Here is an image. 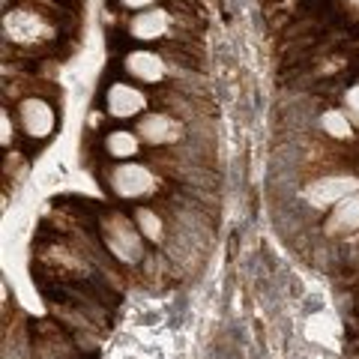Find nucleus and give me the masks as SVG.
I'll list each match as a JSON object with an SVG mask.
<instances>
[{
	"mask_svg": "<svg viewBox=\"0 0 359 359\" xmlns=\"http://www.w3.org/2000/svg\"><path fill=\"white\" fill-rule=\"evenodd\" d=\"M138 224H132L126 216L120 212H111L105 219V243H108V252H114L120 261L135 264L141 257V233L135 231Z\"/></svg>",
	"mask_w": 359,
	"mask_h": 359,
	"instance_id": "nucleus-1",
	"label": "nucleus"
},
{
	"mask_svg": "<svg viewBox=\"0 0 359 359\" xmlns=\"http://www.w3.org/2000/svg\"><path fill=\"white\" fill-rule=\"evenodd\" d=\"M111 189H114L120 198H132V201L147 198L156 189V177L144 165L129 162V165H120L117 171L111 174Z\"/></svg>",
	"mask_w": 359,
	"mask_h": 359,
	"instance_id": "nucleus-2",
	"label": "nucleus"
},
{
	"mask_svg": "<svg viewBox=\"0 0 359 359\" xmlns=\"http://www.w3.org/2000/svg\"><path fill=\"white\" fill-rule=\"evenodd\" d=\"M18 117H21V129H25L30 138H48L54 132V108L48 102H42V99H25V102L18 105Z\"/></svg>",
	"mask_w": 359,
	"mask_h": 359,
	"instance_id": "nucleus-3",
	"label": "nucleus"
},
{
	"mask_svg": "<svg viewBox=\"0 0 359 359\" xmlns=\"http://www.w3.org/2000/svg\"><path fill=\"white\" fill-rule=\"evenodd\" d=\"M144 105H147V99H144V93L135 84H111L108 87V93H105V111L111 117H135V114H141Z\"/></svg>",
	"mask_w": 359,
	"mask_h": 359,
	"instance_id": "nucleus-4",
	"label": "nucleus"
},
{
	"mask_svg": "<svg viewBox=\"0 0 359 359\" xmlns=\"http://www.w3.org/2000/svg\"><path fill=\"white\" fill-rule=\"evenodd\" d=\"M168 27H171V15H168L165 9H159V6L141 9V13H135L132 21H129V33L135 39H141V42H153V39L165 36Z\"/></svg>",
	"mask_w": 359,
	"mask_h": 359,
	"instance_id": "nucleus-5",
	"label": "nucleus"
},
{
	"mask_svg": "<svg viewBox=\"0 0 359 359\" xmlns=\"http://www.w3.org/2000/svg\"><path fill=\"white\" fill-rule=\"evenodd\" d=\"M123 66H126V72L135 78L138 84H156L165 78V60L159 57L156 51H132L126 60H123Z\"/></svg>",
	"mask_w": 359,
	"mask_h": 359,
	"instance_id": "nucleus-6",
	"label": "nucleus"
},
{
	"mask_svg": "<svg viewBox=\"0 0 359 359\" xmlns=\"http://www.w3.org/2000/svg\"><path fill=\"white\" fill-rule=\"evenodd\" d=\"M138 135L147 144H174L180 138V123L171 117V114H147L141 120L138 126Z\"/></svg>",
	"mask_w": 359,
	"mask_h": 359,
	"instance_id": "nucleus-7",
	"label": "nucleus"
},
{
	"mask_svg": "<svg viewBox=\"0 0 359 359\" xmlns=\"http://www.w3.org/2000/svg\"><path fill=\"white\" fill-rule=\"evenodd\" d=\"M353 228H359V198H341L330 216V231L341 233Z\"/></svg>",
	"mask_w": 359,
	"mask_h": 359,
	"instance_id": "nucleus-8",
	"label": "nucleus"
},
{
	"mask_svg": "<svg viewBox=\"0 0 359 359\" xmlns=\"http://www.w3.org/2000/svg\"><path fill=\"white\" fill-rule=\"evenodd\" d=\"M138 138L141 135H135L129 129H114V132H108V138H105V150L108 156H114V159H132L135 153H138Z\"/></svg>",
	"mask_w": 359,
	"mask_h": 359,
	"instance_id": "nucleus-9",
	"label": "nucleus"
},
{
	"mask_svg": "<svg viewBox=\"0 0 359 359\" xmlns=\"http://www.w3.org/2000/svg\"><path fill=\"white\" fill-rule=\"evenodd\" d=\"M6 30L13 33L15 39L30 42V39H36L39 30H45V21L39 15H33V13H13L6 18Z\"/></svg>",
	"mask_w": 359,
	"mask_h": 359,
	"instance_id": "nucleus-10",
	"label": "nucleus"
},
{
	"mask_svg": "<svg viewBox=\"0 0 359 359\" xmlns=\"http://www.w3.org/2000/svg\"><path fill=\"white\" fill-rule=\"evenodd\" d=\"M135 224L141 228L144 237H150V240L162 237V222H159V216H156L150 207H138V210H135Z\"/></svg>",
	"mask_w": 359,
	"mask_h": 359,
	"instance_id": "nucleus-11",
	"label": "nucleus"
},
{
	"mask_svg": "<svg viewBox=\"0 0 359 359\" xmlns=\"http://www.w3.org/2000/svg\"><path fill=\"white\" fill-rule=\"evenodd\" d=\"M320 126L327 129L332 138H347V135H351V123H347L344 111H327V114L320 117Z\"/></svg>",
	"mask_w": 359,
	"mask_h": 359,
	"instance_id": "nucleus-12",
	"label": "nucleus"
},
{
	"mask_svg": "<svg viewBox=\"0 0 359 359\" xmlns=\"http://www.w3.org/2000/svg\"><path fill=\"white\" fill-rule=\"evenodd\" d=\"M344 114L353 117V120L359 123V84H353V87L344 93Z\"/></svg>",
	"mask_w": 359,
	"mask_h": 359,
	"instance_id": "nucleus-13",
	"label": "nucleus"
},
{
	"mask_svg": "<svg viewBox=\"0 0 359 359\" xmlns=\"http://www.w3.org/2000/svg\"><path fill=\"white\" fill-rule=\"evenodd\" d=\"M126 9H135V13H141V9H150L153 6V0H120Z\"/></svg>",
	"mask_w": 359,
	"mask_h": 359,
	"instance_id": "nucleus-14",
	"label": "nucleus"
}]
</instances>
